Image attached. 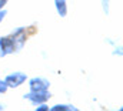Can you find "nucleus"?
<instances>
[{"label":"nucleus","instance_id":"f257e3e1","mask_svg":"<svg viewBox=\"0 0 123 111\" xmlns=\"http://www.w3.org/2000/svg\"><path fill=\"white\" fill-rule=\"evenodd\" d=\"M14 49H16L14 39H10V37H1L0 39V57L9 54V53H13Z\"/></svg>","mask_w":123,"mask_h":111},{"label":"nucleus","instance_id":"f03ea898","mask_svg":"<svg viewBox=\"0 0 123 111\" xmlns=\"http://www.w3.org/2000/svg\"><path fill=\"white\" fill-rule=\"evenodd\" d=\"M26 98H29L31 103L34 104H40L44 103L47 98H50V93H47L46 90H40V91H30L27 95H25Z\"/></svg>","mask_w":123,"mask_h":111},{"label":"nucleus","instance_id":"7ed1b4c3","mask_svg":"<svg viewBox=\"0 0 123 111\" xmlns=\"http://www.w3.org/2000/svg\"><path fill=\"white\" fill-rule=\"evenodd\" d=\"M26 74H23V73H13V74H9L7 77H6V84H7V87L10 85V87H19L20 84H23L26 81Z\"/></svg>","mask_w":123,"mask_h":111},{"label":"nucleus","instance_id":"20e7f679","mask_svg":"<svg viewBox=\"0 0 123 111\" xmlns=\"http://www.w3.org/2000/svg\"><path fill=\"white\" fill-rule=\"evenodd\" d=\"M49 87V81L44 80V78H31L30 80V88L31 91H40V90H47Z\"/></svg>","mask_w":123,"mask_h":111},{"label":"nucleus","instance_id":"39448f33","mask_svg":"<svg viewBox=\"0 0 123 111\" xmlns=\"http://www.w3.org/2000/svg\"><path fill=\"white\" fill-rule=\"evenodd\" d=\"M56 3V9H57V13L60 14L62 17L66 16L67 13V6H66V0H55Z\"/></svg>","mask_w":123,"mask_h":111},{"label":"nucleus","instance_id":"423d86ee","mask_svg":"<svg viewBox=\"0 0 123 111\" xmlns=\"http://www.w3.org/2000/svg\"><path fill=\"white\" fill-rule=\"evenodd\" d=\"M59 110H76L74 107H72V105H55L52 111H59Z\"/></svg>","mask_w":123,"mask_h":111},{"label":"nucleus","instance_id":"0eeeda50","mask_svg":"<svg viewBox=\"0 0 123 111\" xmlns=\"http://www.w3.org/2000/svg\"><path fill=\"white\" fill-rule=\"evenodd\" d=\"M7 90V84H6V81H1L0 80V93H4Z\"/></svg>","mask_w":123,"mask_h":111},{"label":"nucleus","instance_id":"6e6552de","mask_svg":"<svg viewBox=\"0 0 123 111\" xmlns=\"http://www.w3.org/2000/svg\"><path fill=\"white\" fill-rule=\"evenodd\" d=\"M4 16H6V10H0V22L4 19Z\"/></svg>","mask_w":123,"mask_h":111},{"label":"nucleus","instance_id":"1a4fd4ad","mask_svg":"<svg viewBox=\"0 0 123 111\" xmlns=\"http://www.w3.org/2000/svg\"><path fill=\"white\" fill-rule=\"evenodd\" d=\"M44 110H49V108H47L46 105H42V107H39V108H37V111H44Z\"/></svg>","mask_w":123,"mask_h":111},{"label":"nucleus","instance_id":"9d476101","mask_svg":"<svg viewBox=\"0 0 123 111\" xmlns=\"http://www.w3.org/2000/svg\"><path fill=\"white\" fill-rule=\"evenodd\" d=\"M3 108H4V107H3V105H1V104H0V110H3Z\"/></svg>","mask_w":123,"mask_h":111}]
</instances>
